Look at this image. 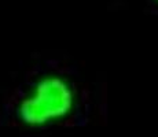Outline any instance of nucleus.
<instances>
[{"label":"nucleus","mask_w":158,"mask_h":137,"mask_svg":"<svg viewBox=\"0 0 158 137\" xmlns=\"http://www.w3.org/2000/svg\"><path fill=\"white\" fill-rule=\"evenodd\" d=\"M88 121V88L69 66H36L0 107V125L21 129L83 126Z\"/></svg>","instance_id":"f257e3e1"}]
</instances>
